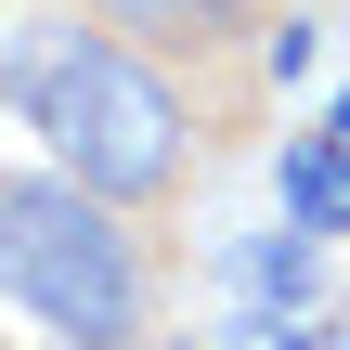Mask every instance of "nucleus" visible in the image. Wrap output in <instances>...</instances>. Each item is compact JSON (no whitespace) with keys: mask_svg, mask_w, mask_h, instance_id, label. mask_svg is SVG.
<instances>
[{"mask_svg":"<svg viewBox=\"0 0 350 350\" xmlns=\"http://www.w3.org/2000/svg\"><path fill=\"white\" fill-rule=\"evenodd\" d=\"M0 350H13V338H0Z\"/></svg>","mask_w":350,"mask_h":350,"instance_id":"6","label":"nucleus"},{"mask_svg":"<svg viewBox=\"0 0 350 350\" xmlns=\"http://www.w3.org/2000/svg\"><path fill=\"white\" fill-rule=\"evenodd\" d=\"M260 350H325V338H260Z\"/></svg>","mask_w":350,"mask_h":350,"instance_id":"5","label":"nucleus"},{"mask_svg":"<svg viewBox=\"0 0 350 350\" xmlns=\"http://www.w3.org/2000/svg\"><path fill=\"white\" fill-rule=\"evenodd\" d=\"M0 299L52 350H130L156 312L130 208L65 182V169H0Z\"/></svg>","mask_w":350,"mask_h":350,"instance_id":"2","label":"nucleus"},{"mask_svg":"<svg viewBox=\"0 0 350 350\" xmlns=\"http://www.w3.org/2000/svg\"><path fill=\"white\" fill-rule=\"evenodd\" d=\"M0 104L39 130V156L65 169V182H91V195H117V208H169L182 182H195V104H182V78L130 39V26H78V13H52V26H13L0 39Z\"/></svg>","mask_w":350,"mask_h":350,"instance_id":"1","label":"nucleus"},{"mask_svg":"<svg viewBox=\"0 0 350 350\" xmlns=\"http://www.w3.org/2000/svg\"><path fill=\"white\" fill-rule=\"evenodd\" d=\"M78 13L130 26V39H156V52H195V39H221V26H260V0H78Z\"/></svg>","mask_w":350,"mask_h":350,"instance_id":"3","label":"nucleus"},{"mask_svg":"<svg viewBox=\"0 0 350 350\" xmlns=\"http://www.w3.org/2000/svg\"><path fill=\"white\" fill-rule=\"evenodd\" d=\"M260 65H273V78H312V13H273V26H260Z\"/></svg>","mask_w":350,"mask_h":350,"instance_id":"4","label":"nucleus"}]
</instances>
